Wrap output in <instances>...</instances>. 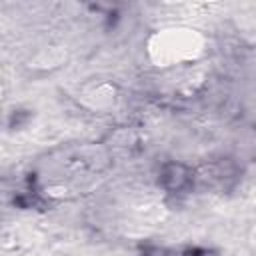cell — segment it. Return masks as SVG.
I'll use <instances>...</instances> for the list:
<instances>
[{
    "label": "cell",
    "mask_w": 256,
    "mask_h": 256,
    "mask_svg": "<svg viewBox=\"0 0 256 256\" xmlns=\"http://www.w3.org/2000/svg\"><path fill=\"white\" fill-rule=\"evenodd\" d=\"M150 56L158 66L182 64L186 60H194L202 50V40L194 30L186 28H170L158 32L150 40Z\"/></svg>",
    "instance_id": "1"
}]
</instances>
